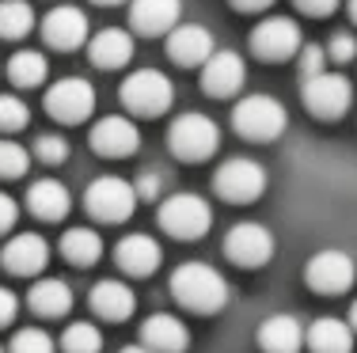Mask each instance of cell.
Wrapping results in <instances>:
<instances>
[{
  "label": "cell",
  "instance_id": "obj_38",
  "mask_svg": "<svg viewBox=\"0 0 357 353\" xmlns=\"http://www.w3.org/2000/svg\"><path fill=\"white\" fill-rule=\"evenodd\" d=\"M133 190H137V198H149V201L160 198V190H164V175H160V171H144Z\"/></svg>",
  "mask_w": 357,
  "mask_h": 353
},
{
  "label": "cell",
  "instance_id": "obj_39",
  "mask_svg": "<svg viewBox=\"0 0 357 353\" xmlns=\"http://www.w3.org/2000/svg\"><path fill=\"white\" fill-rule=\"evenodd\" d=\"M15 312H20V297H15L12 289H4V285H0V327L12 323Z\"/></svg>",
  "mask_w": 357,
  "mask_h": 353
},
{
  "label": "cell",
  "instance_id": "obj_14",
  "mask_svg": "<svg viewBox=\"0 0 357 353\" xmlns=\"http://www.w3.org/2000/svg\"><path fill=\"white\" fill-rule=\"evenodd\" d=\"M0 262H4L8 274L15 277H35L46 270L50 262V243L42 240L38 232H20L8 240V247L0 251Z\"/></svg>",
  "mask_w": 357,
  "mask_h": 353
},
{
  "label": "cell",
  "instance_id": "obj_2",
  "mask_svg": "<svg viewBox=\"0 0 357 353\" xmlns=\"http://www.w3.org/2000/svg\"><path fill=\"white\" fill-rule=\"evenodd\" d=\"M167 148L186 164H202L220 148V130L209 114H178L167 125Z\"/></svg>",
  "mask_w": 357,
  "mask_h": 353
},
{
  "label": "cell",
  "instance_id": "obj_34",
  "mask_svg": "<svg viewBox=\"0 0 357 353\" xmlns=\"http://www.w3.org/2000/svg\"><path fill=\"white\" fill-rule=\"evenodd\" d=\"M35 156L42 164H65V159H69V141H65L61 133H42L35 141Z\"/></svg>",
  "mask_w": 357,
  "mask_h": 353
},
{
  "label": "cell",
  "instance_id": "obj_23",
  "mask_svg": "<svg viewBox=\"0 0 357 353\" xmlns=\"http://www.w3.org/2000/svg\"><path fill=\"white\" fill-rule=\"evenodd\" d=\"M27 209L38 217V221H65L73 209L69 187L57 179H38L35 187L27 190Z\"/></svg>",
  "mask_w": 357,
  "mask_h": 353
},
{
  "label": "cell",
  "instance_id": "obj_8",
  "mask_svg": "<svg viewBox=\"0 0 357 353\" xmlns=\"http://www.w3.org/2000/svg\"><path fill=\"white\" fill-rule=\"evenodd\" d=\"M354 103V88L350 80L342 77V72H319V77L304 80V107H308L316 118L323 122H335V118H342L350 111Z\"/></svg>",
  "mask_w": 357,
  "mask_h": 353
},
{
  "label": "cell",
  "instance_id": "obj_4",
  "mask_svg": "<svg viewBox=\"0 0 357 353\" xmlns=\"http://www.w3.org/2000/svg\"><path fill=\"white\" fill-rule=\"evenodd\" d=\"M213 190L225 201H232V205H251V201H259L262 190H266V167H262L259 159L232 156L217 167Z\"/></svg>",
  "mask_w": 357,
  "mask_h": 353
},
{
  "label": "cell",
  "instance_id": "obj_13",
  "mask_svg": "<svg viewBox=\"0 0 357 353\" xmlns=\"http://www.w3.org/2000/svg\"><path fill=\"white\" fill-rule=\"evenodd\" d=\"M243 80H248V65H243V57L232 54V49H217V54L202 65V91L213 95V99L236 95V91L243 88Z\"/></svg>",
  "mask_w": 357,
  "mask_h": 353
},
{
  "label": "cell",
  "instance_id": "obj_46",
  "mask_svg": "<svg viewBox=\"0 0 357 353\" xmlns=\"http://www.w3.org/2000/svg\"><path fill=\"white\" fill-rule=\"evenodd\" d=\"M0 353H4V346H0Z\"/></svg>",
  "mask_w": 357,
  "mask_h": 353
},
{
  "label": "cell",
  "instance_id": "obj_18",
  "mask_svg": "<svg viewBox=\"0 0 357 353\" xmlns=\"http://www.w3.org/2000/svg\"><path fill=\"white\" fill-rule=\"evenodd\" d=\"M183 15V0H133L130 4V23L137 35H172Z\"/></svg>",
  "mask_w": 357,
  "mask_h": 353
},
{
  "label": "cell",
  "instance_id": "obj_33",
  "mask_svg": "<svg viewBox=\"0 0 357 353\" xmlns=\"http://www.w3.org/2000/svg\"><path fill=\"white\" fill-rule=\"evenodd\" d=\"M31 122V111L23 99L15 95H0V133H15Z\"/></svg>",
  "mask_w": 357,
  "mask_h": 353
},
{
  "label": "cell",
  "instance_id": "obj_32",
  "mask_svg": "<svg viewBox=\"0 0 357 353\" xmlns=\"http://www.w3.org/2000/svg\"><path fill=\"white\" fill-rule=\"evenodd\" d=\"M27 148L15 145V141H0V179H20L27 175Z\"/></svg>",
  "mask_w": 357,
  "mask_h": 353
},
{
  "label": "cell",
  "instance_id": "obj_31",
  "mask_svg": "<svg viewBox=\"0 0 357 353\" xmlns=\"http://www.w3.org/2000/svg\"><path fill=\"white\" fill-rule=\"evenodd\" d=\"M8 353H54V338L42 327H23V331L12 334Z\"/></svg>",
  "mask_w": 357,
  "mask_h": 353
},
{
  "label": "cell",
  "instance_id": "obj_36",
  "mask_svg": "<svg viewBox=\"0 0 357 353\" xmlns=\"http://www.w3.org/2000/svg\"><path fill=\"white\" fill-rule=\"evenodd\" d=\"M323 49H327V57H331V61L346 65V61H354L357 42H354V35H346V31H342V35H331V42H327Z\"/></svg>",
  "mask_w": 357,
  "mask_h": 353
},
{
  "label": "cell",
  "instance_id": "obj_35",
  "mask_svg": "<svg viewBox=\"0 0 357 353\" xmlns=\"http://www.w3.org/2000/svg\"><path fill=\"white\" fill-rule=\"evenodd\" d=\"M327 72V49L323 46H304L301 49V80H312Z\"/></svg>",
  "mask_w": 357,
  "mask_h": 353
},
{
  "label": "cell",
  "instance_id": "obj_28",
  "mask_svg": "<svg viewBox=\"0 0 357 353\" xmlns=\"http://www.w3.org/2000/svg\"><path fill=\"white\" fill-rule=\"evenodd\" d=\"M46 77H50V65L38 49H20L8 61V80L15 88H38V84H46Z\"/></svg>",
  "mask_w": 357,
  "mask_h": 353
},
{
  "label": "cell",
  "instance_id": "obj_29",
  "mask_svg": "<svg viewBox=\"0 0 357 353\" xmlns=\"http://www.w3.org/2000/svg\"><path fill=\"white\" fill-rule=\"evenodd\" d=\"M35 27V8L27 0H0V38H23Z\"/></svg>",
  "mask_w": 357,
  "mask_h": 353
},
{
  "label": "cell",
  "instance_id": "obj_7",
  "mask_svg": "<svg viewBox=\"0 0 357 353\" xmlns=\"http://www.w3.org/2000/svg\"><path fill=\"white\" fill-rule=\"evenodd\" d=\"M160 228L175 240H202L213 228V209L198 194H172L160 205Z\"/></svg>",
  "mask_w": 357,
  "mask_h": 353
},
{
  "label": "cell",
  "instance_id": "obj_10",
  "mask_svg": "<svg viewBox=\"0 0 357 353\" xmlns=\"http://www.w3.org/2000/svg\"><path fill=\"white\" fill-rule=\"evenodd\" d=\"M354 274H357L354 258L338 247H327V251H319V255H312L308 270H304V281H308V289L319 292V297H338V292H346L354 285Z\"/></svg>",
  "mask_w": 357,
  "mask_h": 353
},
{
  "label": "cell",
  "instance_id": "obj_26",
  "mask_svg": "<svg viewBox=\"0 0 357 353\" xmlns=\"http://www.w3.org/2000/svg\"><path fill=\"white\" fill-rule=\"evenodd\" d=\"M27 304L42 319H61L73 312V289L65 281H57V277H42V281H35V289H31Z\"/></svg>",
  "mask_w": 357,
  "mask_h": 353
},
{
  "label": "cell",
  "instance_id": "obj_24",
  "mask_svg": "<svg viewBox=\"0 0 357 353\" xmlns=\"http://www.w3.org/2000/svg\"><path fill=\"white\" fill-rule=\"evenodd\" d=\"M259 346L266 353H301L304 327L296 315H270L259 323Z\"/></svg>",
  "mask_w": 357,
  "mask_h": 353
},
{
  "label": "cell",
  "instance_id": "obj_25",
  "mask_svg": "<svg viewBox=\"0 0 357 353\" xmlns=\"http://www.w3.org/2000/svg\"><path fill=\"white\" fill-rule=\"evenodd\" d=\"M312 353H354V331L346 319H316V323L304 331Z\"/></svg>",
  "mask_w": 357,
  "mask_h": 353
},
{
  "label": "cell",
  "instance_id": "obj_30",
  "mask_svg": "<svg viewBox=\"0 0 357 353\" xmlns=\"http://www.w3.org/2000/svg\"><path fill=\"white\" fill-rule=\"evenodd\" d=\"M61 350L65 353H99L103 350V334H99L96 323H69L61 334Z\"/></svg>",
  "mask_w": 357,
  "mask_h": 353
},
{
  "label": "cell",
  "instance_id": "obj_37",
  "mask_svg": "<svg viewBox=\"0 0 357 353\" xmlns=\"http://www.w3.org/2000/svg\"><path fill=\"white\" fill-rule=\"evenodd\" d=\"M15 221H20V205H15L12 194H4V190H0V235L12 232Z\"/></svg>",
  "mask_w": 357,
  "mask_h": 353
},
{
  "label": "cell",
  "instance_id": "obj_5",
  "mask_svg": "<svg viewBox=\"0 0 357 353\" xmlns=\"http://www.w3.org/2000/svg\"><path fill=\"white\" fill-rule=\"evenodd\" d=\"M84 209L103 224H122L137 209V190H133V182L118 179V175H99L84 194Z\"/></svg>",
  "mask_w": 357,
  "mask_h": 353
},
{
  "label": "cell",
  "instance_id": "obj_22",
  "mask_svg": "<svg viewBox=\"0 0 357 353\" xmlns=\"http://www.w3.org/2000/svg\"><path fill=\"white\" fill-rule=\"evenodd\" d=\"M88 57L96 69H122V65L133 61V35L130 31H118V27L99 31L88 42Z\"/></svg>",
  "mask_w": 357,
  "mask_h": 353
},
{
  "label": "cell",
  "instance_id": "obj_3",
  "mask_svg": "<svg viewBox=\"0 0 357 353\" xmlns=\"http://www.w3.org/2000/svg\"><path fill=\"white\" fill-rule=\"evenodd\" d=\"M232 125L248 141H278L289 125V114L278 99L270 95H248L232 107Z\"/></svg>",
  "mask_w": 357,
  "mask_h": 353
},
{
  "label": "cell",
  "instance_id": "obj_27",
  "mask_svg": "<svg viewBox=\"0 0 357 353\" xmlns=\"http://www.w3.org/2000/svg\"><path fill=\"white\" fill-rule=\"evenodd\" d=\"M61 255L69 258L73 266H96L103 258V235L96 228H69L61 235Z\"/></svg>",
  "mask_w": 357,
  "mask_h": 353
},
{
  "label": "cell",
  "instance_id": "obj_44",
  "mask_svg": "<svg viewBox=\"0 0 357 353\" xmlns=\"http://www.w3.org/2000/svg\"><path fill=\"white\" fill-rule=\"evenodd\" d=\"M91 4H103V8H114V4H122V0H91Z\"/></svg>",
  "mask_w": 357,
  "mask_h": 353
},
{
  "label": "cell",
  "instance_id": "obj_9",
  "mask_svg": "<svg viewBox=\"0 0 357 353\" xmlns=\"http://www.w3.org/2000/svg\"><path fill=\"white\" fill-rule=\"evenodd\" d=\"M96 111V88L80 77H65L57 84H50L46 91V114L54 122H65V125H76L84 118H91Z\"/></svg>",
  "mask_w": 357,
  "mask_h": 353
},
{
  "label": "cell",
  "instance_id": "obj_20",
  "mask_svg": "<svg viewBox=\"0 0 357 353\" xmlns=\"http://www.w3.org/2000/svg\"><path fill=\"white\" fill-rule=\"evenodd\" d=\"M118 266H122L130 277H149L160 270V262H164V251H160V243L152 240V235L144 232H133L126 235L122 243H118Z\"/></svg>",
  "mask_w": 357,
  "mask_h": 353
},
{
  "label": "cell",
  "instance_id": "obj_11",
  "mask_svg": "<svg viewBox=\"0 0 357 353\" xmlns=\"http://www.w3.org/2000/svg\"><path fill=\"white\" fill-rule=\"evenodd\" d=\"M225 255H228V262L248 266V270L266 266L270 258H274V235H270V228H262V224L243 221V224H236V228H228Z\"/></svg>",
  "mask_w": 357,
  "mask_h": 353
},
{
  "label": "cell",
  "instance_id": "obj_1",
  "mask_svg": "<svg viewBox=\"0 0 357 353\" xmlns=\"http://www.w3.org/2000/svg\"><path fill=\"white\" fill-rule=\"evenodd\" d=\"M172 297L186 312L217 315L228 304V281L206 262H183L172 274Z\"/></svg>",
  "mask_w": 357,
  "mask_h": 353
},
{
  "label": "cell",
  "instance_id": "obj_41",
  "mask_svg": "<svg viewBox=\"0 0 357 353\" xmlns=\"http://www.w3.org/2000/svg\"><path fill=\"white\" fill-rule=\"evenodd\" d=\"M228 4H232L236 12H262V8H270L274 0H228Z\"/></svg>",
  "mask_w": 357,
  "mask_h": 353
},
{
  "label": "cell",
  "instance_id": "obj_16",
  "mask_svg": "<svg viewBox=\"0 0 357 353\" xmlns=\"http://www.w3.org/2000/svg\"><path fill=\"white\" fill-rule=\"evenodd\" d=\"M42 38H46V46H54V49L84 46V38H88V15H84L76 4L50 8L46 19H42Z\"/></svg>",
  "mask_w": 357,
  "mask_h": 353
},
{
  "label": "cell",
  "instance_id": "obj_6",
  "mask_svg": "<svg viewBox=\"0 0 357 353\" xmlns=\"http://www.w3.org/2000/svg\"><path fill=\"white\" fill-rule=\"evenodd\" d=\"M175 99V88L172 80L164 77L160 69H137L130 72L122 84V103L130 114H141V118H160L172 107Z\"/></svg>",
  "mask_w": 357,
  "mask_h": 353
},
{
  "label": "cell",
  "instance_id": "obj_43",
  "mask_svg": "<svg viewBox=\"0 0 357 353\" xmlns=\"http://www.w3.org/2000/svg\"><path fill=\"white\" fill-rule=\"evenodd\" d=\"M122 353H152V350H144V346H126Z\"/></svg>",
  "mask_w": 357,
  "mask_h": 353
},
{
  "label": "cell",
  "instance_id": "obj_40",
  "mask_svg": "<svg viewBox=\"0 0 357 353\" xmlns=\"http://www.w3.org/2000/svg\"><path fill=\"white\" fill-rule=\"evenodd\" d=\"M301 12H308V15H331L338 8V0H293Z\"/></svg>",
  "mask_w": 357,
  "mask_h": 353
},
{
  "label": "cell",
  "instance_id": "obj_45",
  "mask_svg": "<svg viewBox=\"0 0 357 353\" xmlns=\"http://www.w3.org/2000/svg\"><path fill=\"white\" fill-rule=\"evenodd\" d=\"M350 19L357 23V0H350Z\"/></svg>",
  "mask_w": 357,
  "mask_h": 353
},
{
  "label": "cell",
  "instance_id": "obj_42",
  "mask_svg": "<svg viewBox=\"0 0 357 353\" xmlns=\"http://www.w3.org/2000/svg\"><path fill=\"white\" fill-rule=\"evenodd\" d=\"M350 331L357 334V300H354V304H350Z\"/></svg>",
  "mask_w": 357,
  "mask_h": 353
},
{
  "label": "cell",
  "instance_id": "obj_17",
  "mask_svg": "<svg viewBox=\"0 0 357 353\" xmlns=\"http://www.w3.org/2000/svg\"><path fill=\"white\" fill-rule=\"evenodd\" d=\"M217 54L213 35L206 27H194V23H178V27L167 35V57L183 69H202L209 57Z\"/></svg>",
  "mask_w": 357,
  "mask_h": 353
},
{
  "label": "cell",
  "instance_id": "obj_19",
  "mask_svg": "<svg viewBox=\"0 0 357 353\" xmlns=\"http://www.w3.org/2000/svg\"><path fill=\"white\" fill-rule=\"evenodd\" d=\"M141 346L152 353H186L190 350V331L175 315L160 312V315H149L141 323Z\"/></svg>",
  "mask_w": 357,
  "mask_h": 353
},
{
  "label": "cell",
  "instance_id": "obj_15",
  "mask_svg": "<svg viewBox=\"0 0 357 353\" xmlns=\"http://www.w3.org/2000/svg\"><path fill=\"white\" fill-rule=\"evenodd\" d=\"M91 148L99 156H110V159H122V156H133L141 148V130L122 114H110V118H99L96 130H91Z\"/></svg>",
  "mask_w": 357,
  "mask_h": 353
},
{
  "label": "cell",
  "instance_id": "obj_21",
  "mask_svg": "<svg viewBox=\"0 0 357 353\" xmlns=\"http://www.w3.org/2000/svg\"><path fill=\"white\" fill-rule=\"evenodd\" d=\"M133 308H137V297H133V289L126 281H99L96 289H91V312L99 319H110V323H126V319L133 315Z\"/></svg>",
  "mask_w": 357,
  "mask_h": 353
},
{
  "label": "cell",
  "instance_id": "obj_12",
  "mask_svg": "<svg viewBox=\"0 0 357 353\" xmlns=\"http://www.w3.org/2000/svg\"><path fill=\"white\" fill-rule=\"evenodd\" d=\"M301 49V27L285 15H270L251 31V54L262 61H289Z\"/></svg>",
  "mask_w": 357,
  "mask_h": 353
}]
</instances>
